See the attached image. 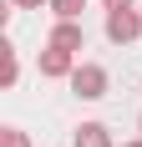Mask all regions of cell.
<instances>
[{"instance_id": "1", "label": "cell", "mask_w": 142, "mask_h": 147, "mask_svg": "<svg viewBox=\"0 0 142 147\" xmlns=\"http://www.w3.org/2000/svg\"><path fill=\"white\" fill-rule=\"evenodd\" d=\"M107 86H112L107 66H97V61H76V71H71V91H76L81 102H101Z\"/></svg>"}, {"instance_id": "2", "label": "cell", "mask_w": 142, "mask_h": 147, "mask_svg": "<svg viewBox=\"0 0 142 147\" xmlns=\"http://www.w3.org/2000/svg\"><path fill=\"white\" fill-rule=\"evenodd\" d=\"M142 36V10H107V41L132 46Z\"/></svg>"}, {"instance_id": "3", "label": "cell", "mask_w": 142, "mask_h": 147, "mask_svg": "<svg viewBox=\"0 0 142 147\" xmlns=\"http://www.w3.org/2000/svg\"><path fill=\"white\" fill-rule=\"evenodd\" d=\"M36 66H41V76H46V81H71V71H76V56H71V51H56V46H46Z\"/></svg>"}, {"instance_id": "4", "label": "cell", "mask_w": 142, "mask_h": 147, "mask_svg": "<svg viewBox=\"0 0 142 147\" xmlns=\"http://www.w3.org/2000/svg\"><path fill=\"white\" fill-rule=\"evenodd\" d=\"M46 46H56V51H71V56H76V51L86 46L81 20H56V26H51V36H46Z\"/></svg>"}, {"instance_id": "5", "label": "cell", "mask_w": 142, "mask_h": 147, "mask_svg": "<svg viewBox=\"0 0 142 147\" xmlns=\"http://www.w3.org/2000/svg\"><path fill=\"white\" fill-rule=\"evenodd\" d=\"M76 147H112V132L101 122H81L76 127Z\"/></svg>"}, {"instance_id": "6", "label": "cell", "mask_w": 142, "mask_h": 147, "mask_svg": "<svg viewBox=\"0 0 142 147\" xmlns=\"http://www.w3.org/2000/svg\"><path fill=\"white\" fill-rule=\"evenodd\" d=\"M20 81V56L15 46H0V86H15Z\"/></svg>"}, {"instance_id": "7", "label": "cell", "mask_w": 142, "mask_h": 147, "mask_svg": "<svg viewBox=\"0 0 142 147\" xmlns=\"http://www.w3.org/2000/svg\"><path fill=\"white\" fill-rule=\"evenodd\" d=\"M81 10H86V0H51V15L56 20H81Z\"/></svg>"}, {"instance_id": "8", "label": "cell", "mask_w": 142, "mask_h": 147, "mask_svg": "<svg viewBox=\"0 0 142 147\" xmlns=\"http://www.w3.org/2000/svg\"><path fill=\"white\" fill-rule=\"evenodd\" d=\"M0 147H30V137L20 132V127H5V132H0Z\"/></svg>"}, {"instance_id": "9", "label": "cell", "mask_w": 142, "mask_h": 147, "mask_svg": "<svg viewBox=\"0 0 142 147\" xmlns=\"http://www.w3.org/2000/svg\"><path fill=\"white\" fill-rule=\"evenodd\" d=\"M15 10H41V5H51V0H10Z\"/></svg>"}, {"instance_id": "10", "label": "cell", "mask_w": 142, "mask_h": 147, "mask_svg": "<svg viewBox=\"0 0 142 147\" xmlns=\"http://www.w3.org/2000/svg\"><path fill=\"white\" fill-rule=\"evenodd\" d=\"M107 10H132V0H101Z\"/></svg>"}, {"instance_id": "11", "label": "cell", "mask_w": 142, "mask_h": 147, "mask_svg": "<svg viewBox=\"0 0 142 147\" xmlns=\"http://www.w3.org/2000/svg\"><path fill=\"white\" fill-rule=\"evenodd\" d=\"M122 147H142V137H132V142H122Z\"/></svg>"}, {"instance_id": "12", "label": "cell", "mask_w": 142, "mask_h": 147, "mask_svg": "<svg viewBox=\"0 0 142 147\" xmlns=\"http://www.w3.org/2000/svg\"><path fill=\"white\" fill-rule=\"evenodd\" d=\"M137 127H142V117H137Z\"/></svg>"}]
</instances>
